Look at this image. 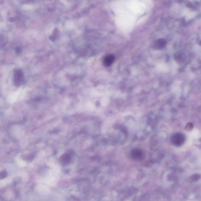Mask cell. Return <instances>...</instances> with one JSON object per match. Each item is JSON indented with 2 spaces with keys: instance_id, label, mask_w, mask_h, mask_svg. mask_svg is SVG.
I'll return each mask as SVG.
<instances>
[{
  "instance_id": "277c9868",
  "label": "cell",
  "mask_w": 201,
  "mask_h": 201,
  "mask_svg": "<svg viewBox=\"0 0 201 201\" xmlns=\"http://www.w3.org/2000/svg\"><path fill=\"white\" fill-rule=\"evenodd\" d=\"M115 56L113 54L107 55L104 58L103 60V63L106 66H111L115 60Z\"/></svg>"
},
{
  "instance_id": "52a82bcc",
  "label": "cell",
  "mask_w": 201,
  "mask_h": 201,
  "mask_svg": "<svg viewBox=\"0 0 201 201\" xmlns=\"http://www.w3.org/2000/svg\"><path fill=\"white\" fill-rule=\"evenodd\" d=\"M186 129L187 130H190L192 129L193 127V125L192 123H189L187 125H186Z\"/></svg>"
},
{
  "instance_id": "3957f363",
  "label": "cell",
  "mask_w": 201,
  "mask_h": 201,
  "mask_svg": "<svg viewBox=\"0 0 201 201\" xmlns=\"http://www.w3.org/2000/svg\"><path fill=\"white\" fill-rule=\"evenodd\" d=\"M14 82L15 84L17 86H19L24 83V75L21 70H17L15 72Z\"/></svg>"
},
{
  "instance_id": "6da1fadb",
  "label": "cell",
  "mask_w": 201,
  "mask_h": 201,
  "mask_svg": "<svg viewBox=\"0 0 201 201\" xmlns=\"http://www.w3.org/2000/svg\"><path fill=\"white\" fill-rule=\"evenodd\" d=\"M185 135L180 133H174L172 135L170 138L172 143L177 147L183 145L185 142Z\"/></svg>"
},
{
  "instance_id": "8992f818",
  "label": "cell",
  "mask_w": 201,
  "mask_h": 201,
  "mask_svg": "<svg viewBox=\"0 0 201 201\" xmlns=\"http://www.w3.org/2000/svg\"><path fill=\"white\" fill-rule=\"evenodd\" d=\"M174 59L179 64L183 63L184 61V58L182 54L180 53H176L174 55Z\"/></svg>"
},
{
  "instance_id": "7a4b0ae2",
  "label": "cell",
  "mask_w": 201,
  "mask_h": 201,
  "mask_svg": "<svg viewBox=\"0 0 201 201\" xmlns=\"http://www.w3.org/2000/svg\"><path fill=\"white\" fill-rule=\"evenodd\" d=\"M131 157L134 160L141 161L145 158V153L142 150L138 149H134L131 152Z\"/></svg>"
},
{
  "instance_id": "5b68a950",
  "label": "cell",
  "mask_w": 201,
  "mask_h": 201,
  "mask_svg": "<svg viewBox=\"0 0 201 201\" xmlns=\"http://www.w3.org/2000/svg\"><path fill=\"white\" fill-rule=\"evenodd\" d=\"M166 44V42L164 39H159L155 42L154 44V47L158 50L163 49Z\"/></svg>"
}]
</instances>
